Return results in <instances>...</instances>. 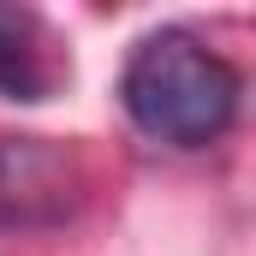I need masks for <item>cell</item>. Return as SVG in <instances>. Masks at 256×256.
<instances>
[{
    "label": "cell",
    "mask_w": 256,
    "mask_h": 256,
    "mask_svg": "<svg viewBox=\"0 0 256 256\" xmlns=\"http://www.w3.org/2000/svg\"><path fill=\"white\" fill-rule=\"evenodd\" d=\"M120 108L149 143L167 149H208L220 143L238 108L244 78L226 54L196 42L191 30H155L126 54L120 72Z\"/></svg>",
    "instance_id": "cell-1"
},
{
    "label": "cell",
    "mask_w": 256,
    "mask_h": 256,
    "mask_svg": "<svg viewBox=\"0 0 256 256\" xmlns=\"http://www.w3.org/2000/svg\"><path fill=\"white\" fill-rule=\"evenodd\" d=\"M84 196L78 161L48 137H0V232H36L72 220Z\"/></svg>",
    "instance_id": "cell-2"
},
{
    "label": "cell",
    "mask_w": 256,
    "mask_h": 256,
    "mask_svg": "<svg viewBox=\"0 0 256 256\" xmlns=\"http://www.w3.org/2000/svg\"><path fill=\"white\" fill-rule=\"evenodd\" d=\"M54 84L48 54H42V24L30 12L0 6V96L12 102H42Z\"/></svg>",
    "instance_id": "cell-3"
}]
</instances>
